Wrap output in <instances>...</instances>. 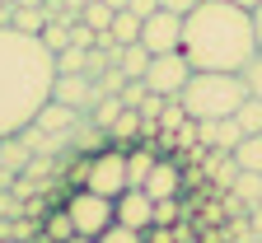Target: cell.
I'll list each match as a JSON object with an SVG mask.
<instances>
[{"label": "cell", "mask_w": 262, "mask_h": 243, "mask_svg": "<svg viewBox=\"0 0 262 243\" xmlns=\"http://www.w3.org/2000/svg\"><path fill=\"white\" fill-rule=\"evenodd\" d=\"M56 56L42 38L0 24V136H19L52 98Z\"/></svg>", "instance_id": "6da1fadb"}, {"label": "cell", "mask_w": 262, "mask_h": 243, "mask_svg": "<svg viewBox=\"0 0 262 243\" xmlns=\"http://www.w3.org/2000/svg\"><path fill=\"white\" fill-rule=\"evenodd\" d=\"M183 56L192 71H244V61L257 56L253 10L229 5V0H202L183 14Z\"/></svg>", "instance_id": "7a4b0ae2"}, {"label": "cell", "mask_w": 262, "mask_h": 243, "mask_svg": "<svg viewBox=\"0 0 262 243\" xmlns=\"http://www.w3.org/2000/svg\"><path fill=\"white\" fill-rule=\"evenodd\" d=\"M248 98L244 80L234 71H192L178 103L187 108L192 122H215V117H234V108Z\"/></svg>", "instance_id": "3957f363"}, {"label": "cell", "mask_w": 262, "mask_h": 243, "mask_svg": "<svg viewBox=\"0 0 262 243\" xmlns=\"http://www.w3.org/2000/svg\"><path fill=\"white\" fill-rule=\"evenodd\" d=\"M80 187H89V192H98V196H113V201H117V196L126 192V150L103 145V150L84 164Z\"/></svg>", "instance_id": "277c9868"}, {"label": "cell", "mask_w": 262, "mask_h": 243, "mask_svg": "<svg viewBox=\"0 0 262 243\" xmlns=\"http://www.w3.org/2000/svg\"><path fill=\"white\" fill-rule=\"evenodd\" d=\"M66 211H71V220H75V234L98 238V234H103V229L113 225V196H98V192L80 187V192H71Z\"/></svg>", "instance_id": "5b68a950"}, {"label": "cell", "mask_w": 262, "mask_h": 243, "mask_svg": "<svg viewBox=\"0 0 262 243\" xmlns=\"http://www.w3.org/2000/svg\"><path fill=\"white\" fill-rule=\"evenodd\" d=\"M187 75H192V61L183 56V47L178 52H159V56H150V65H145V84H150V94H164V98H178L183 94V84H187Z\"/></svg>", "instance_id": "8992f818"}, {"label": "cell", "mask_w": 262, "mask_h": 243, "mask_svg": "<svg viewBox=\"0 0 262 243\" xmlns=\"http://www.w3.org/2000/svg\"><path fill=\"white\" fill-rule=\"evenodd\" d=\"M141 47H145L150 56L178 52V47H183V14H173V10L145 14V19H141Z\"/></svg>", "instance_id": "52a82bcc"}, {"label": "cell", "mask_w": 262, "mask_h": 243, "mask_svg": "<svg viewBox=\"0 0 262 243\" xmlns=\"http://www.w3.org/2000/svg\"><path fill=\"white\" fill-rule=\"evenodd\" d=\"M113 220L145 234V229L155 225V201H150V192H145V187H126V192L113 201Z\"/></svg>", "instance_id": "ba28073f"}, {"label": "cell", "mask_w": 262, "mask_h": 243, "mask_svg": "<svg viewBox=\"0 0 262 243\" xmlns=\"http://www.w3.org/2000/svg\"><path fill=\"white\" fill-rule=\"evenodd\" d=\"M98 94H103V89H98V80H89L84 71H80V75H56V80H52V98L66 103V108H80V113L94 108Z\"/></svg>", "instance_id": "9c48e42d"}, {"label": "cell", "mask_w": 262, "mask_h": 243, "mask_svg": "<svg viewBox=\"0 0 262 243\" xmlns=\"http://www.w3.org/2000/svg\"><path fill=\"white\" fill-rule=\"evenodd\" d=\"M244 141V131L234 117H215V122H196V145H211V150H234Z\"/></svg>", "instance_id": "30bf717a"}, {"label": "cell", "mask_w": 262, "mask_h": 243, "mask_svg": "<svg viewBox=\"0 0 262 243\" xmlns=\"http://www.w3.org/2000/svg\"><path fill=\"white\" fill-rule=\"evenodd\" d=\"M80 108H66V103H56V98H47L42 108H38V117H33V126L38 131H52V136H71L75 126H80Z\"/></svg>", "instance_id": "8fae6325"}, {"label": "cell", "mask_w": 262, "mask_h": 243, "mask_svg": "<svg viewBox=\"0 0 262 243\" xmlns=\"http://www.w3.org/2000/svg\"><path fill=\"white\" fill-rule=\"evenodd\" d=\"M178 187H183V173H178V164H169V159H155L150 178H145V192H150V201L178 196Z\"/></svg>", "instance_id": "7c38bea8"}, {"label": "cell", "mask_w": 262, "mask_h": 243, "mask_svg": "<svg viewBox=\"0 0 262 243\" xmlns=\"http://www.w3.org/2000/svg\"><path fill=\"white\" fill-rule=\"evenodd\" d=\"M108 141H113L117 150L141 145V141H145V136H141V113H136V108H122V113H117V122L108 126Z\"/></svg>", "instance_id": "4fadbf2b"}, {"label": "cell", "mask_w": 262, "mask_h": 243, "mask_svg": "<svg viewBox=\"0 0 262 243\" xmlns=\"http://www.w3.org/2000/svg\"><path fill=\"white\" fill-rule=\"evenodd\" d=\"M155 159H159V154L150 150V141L131 145V150H126V187H145V178H150Z\"/></svg>", "instance_id": "5bb4252c"}, {"label": "cell", "mask_w": 262, "mask_h": 243, "mask_svg": "<svg viewBox=\"0 0 262 243\" xmlns=\"http://www.w3.org/2000/svg\"><path fill=\"white\" fill-rule=\"evenodd\" d=\"M103 33H108V38H113L117 47H126V42H141V19L131 14V10H117V14H113V24H108Z\"/></svg>", "instance_id": "9a60e30c"}, {"label": "cell", "mask_w": 262, "mask_h": 243, "mask_svg": "<svg viewBox=\"0 0 262 243\" xmlns=\"http://www.w3.org/2000/svg\"><path fill=\"white\" fill-rule=\"evenodd\" d=\"M10 28L33 33V38H38V33L47 28V10H42V5H14V10H10Z\"/></svg>", "instance_id": "2e32d148"}, {"label": "cell", "mask_w": 262, "mask_h": 243, "mask_svg": "<svg viewBox=\"0 0 262 243\" xmlns=\"http://www.w3.org/2000/svg\"><path fill=\"white\" fill-rule=\"evenodd\" d=\"M145 65H150V52H145L141 42H126V47L117 52V71H122L126 80H141V75H145Z\"/></svg>", "instance_id": "e0dca14e"}, {"label": "cell", "mask_w": 262, "mask_h": 243, "mask_svg": "<svg viewBox=\"0 0 262 243\" xmlns=\"http://www.w3.org/2000/svg\"><path fill=\"white\" fill-rule=\"evenodd\" d=\"M229 154H234V164H239L244 173H262V131H257V136H244Z\"/></svg>", "instance_id": "ac0fdd59"}, {"label": "cell", "mask_w": 262, "mask_h": 243, "mask_svg": "<svg viewBox=\"0 0 262 243\" xmlns=\"http://www.w3.org/2000/svg\"><path fill=\"white\" fill-rule=\"evenodd\" d=\"M117 113H122V98H117V94H98V98H94V108H89V126L108 131V126L117 122Z\"/></svg>", "instance_id": "d6986e66"}, {"label": "cell", "mask_w": 262, "mask_h": 243, "mask_svg": "<svg viewBox=\"0 0 262 243\" xmlns=\"http://www.w3.org/2000/svg\"><path fill=\"white\" fill-rule=\"evenodd\" d=\"M42 234H47L52 243H66V238L75 234V220H71V211H66V206H61V211H47V220H42Z\"/></svg>", "instance_id": "ffe728a7"}, {"label": "cell", "mask_w": 262, "mask_h": 243, "mask_svg": "<svg viewBox=\"0 0 262 243\" xmlns=\"http://www.w3.org/2000/svg\"><path fill=\"white\" fill-rule=\"evenodd\" d=\"M234 122H239L244 136H257L262 131V98H244L239 108H234Z\"/></svg>", "instance_id": "44dd1931"}, {"label": "cell", "mask_w": 262, "mask_h": 243, "mask_svg": "<svg viewBox=\"0 0 262 243\" xmlns=\"http://www.w3.org/2000/svg\"><path fill=\"white\" fill-rule=\"evenodd\" d=\"M229 192H234L244 206H257V201H262V173H244V168H239V178H234V187H229Z\"/></svg>", "instance_id": "7402d4cb"}, {"label": "cell", "mask_w": 262, "mask_h": 243, "mask_svg": "<svg viewBox=\"0 0 262 243\" xmlns=\"http://www.w3.org/2000/svg\"><path fill=\"white\" fill-rule=\"evenodd\" d=\"M38 38H42V47L56 56L61 47H71V24H66V19H47V28L38 33Z\"/></svg>", "instance_id": "603a6c76"}, {"label": "cell", "mask_w": 262, "mask_h": 243, "mask_svg": "<svg viewBox=\"0 0 262 243\" xmlns=\"http://www.w3.org/2000/svg\"><path fill=\"white\" fill-rule=\"evenodd\" d=\"M113 14H117V10L103 5V0H89V5H80V24H89L94 33H103V28L113 24Z\"/></svg>", "instance_id": "cb8c5ba5"}, {"label": "cell", "mask_w": 262, "mask_h": 243, "mask_svg": "<svg viewBox=\"0 0 262 243\" xmlns=\"http://www.w3.org/2000/svg\"><path fill=\"white\" fill-rule=\"evenodd\" d=\"M84 61H89L84 47H61V52H56V75H80Z\"/></svg>", "instance_id": "d4e9b609"}, {"label": "cell", "mask_w": 262, "mask_h": 243, "mask_svg": "<svg viewBox=\"0 0 262 243\" xmlns=\"http://www.w3.org/2000/svg\"><path fill=\"white\" fill-rule=\"evenodd\" d=\"M183 122H187V108H183L178 98H164V113H159V136H173Z\"/></svg>", "instance_id": "484cf974"}, {"label": "cell", "mask_w": 262, "mask_h": 243, "mask_svg": "<svg viewBox=\"0 0 262 243\" xmlns=\"http://www.w3.org/2000/svg\"><path fill=\"white\" fill-rule=\"evenodd\" d=\"M94 243H145V234H141V229H131V225H117V220H113V225L98 234Z\"/></svg>", "instance_id": "4316f807"}, {"label": "cell", "mask_w": 262, "mask_h": 243, "mask_svg": "<svg viewBox=\"0 0 262 243\" xmlns=\"http://www.w3.org/2000/svg\"><path fill=\"white\" fill-rule=\"evenodd\" d=\"M239 80H244L248 98H262V52H257L253 61H244V71H239Z\"/></svg>", "instance_id": "83f0119b"}, {"label": "cell", "mask_w": 262, "mask_h": 243, "mask_svg": "<svg viewBox=\"0 0 262 243\" xmlns=\"http://www.w3.org/2000/svg\"><path fill=\"white\" fill-rule=\"evenodd\" d=\"M145 94H150V84H145V80H126L117 98H122V108H141V103H145Z\"/></svg>", "instance_id": "f1b7e54d"}, {"label": "cell", "mask_w": 262, "mask_h": 243, "mask_svg": "<svg viewBox=\"0 0 262 243\" xmlns=\"http://www.w3.org/2000/svg\"><path fill=\"white\" fill-rule=\"evenodd\" d=\"M94 42H98V33H94L89 24H80V19H75V24H71V47H84V52H89Z\"/></svg>", "instance_id": "f546056e"}, {"label": "cell", "mask_w": 262, "mask_h": 243, "mask_svg": "<svg viewBox=\"0 0 262 243\" xmlns=\"http://www.w3.org/2000/svg\"><path fill=\"white\" fill-rule=\"evenodd\" d=\"M173 220H178V196L155 201V225H173Z\"/></svg>", "instance_id": "4dcf8cb0"}, {"label": "cell", "mask_w": 262, "mask_h": 243, "mask_svg": "<svg viewBox=\"0 0 262 243\" xmlns=\"http://www.w3.org/2000/svg\"><path fill=\"white\" fill-rule=\"evenodd\" d=\"M173 145H196V122H192V117L173 131Z\"/></svg>", "instance_id": "1f68e13d"}, {"label": "cell", "mask_w": 262, "mask_h": 243, "mask_svg": "<svg viewBox=\"0 0 262 243\" xmlns=\"http://www.w3.org/2000/svg\"><path fill=\"white\" fill-rule=\"evenodd\" d=\"M126 10L136 14V19H145V14H155V10H159V0H126Z\"/></svg>", "instance_id": "d6a6232c"}, {"label": "cell", "mask_w": 262, "mask_h": 243, "mask_svg": "<svg viewBox=\"0 0 262 243\" xmlns=\"http://www.w3.org/2000/svg\"><path fill=\"white\" fill-rule=\"evenodd\" d=\"M145 243H173L169 225H150V229H145Z\"/></svg>", "instance_id": "836d02e7"}, {"label": "cell", "mask_w": 262, "mask_h": 243, "mask_svg": "<svg viewBox=\"0 0 262 243\" xmlns=\"http://www.w3.org/2000/svg\"><path fill=\"white\" fill-rule=\"evenodd\" d=\"M196 5H202V0H159V10H173V14H187Z\"/></svg>", "instance_id": "e575fe53"}, {"label": "cell", "mask_w": 262, "mask_h": 243, "mask_svg": "<svg viewBox=\"0 0 262 243\" xmlns=\"http://www.w3.org/2000/svg\"><path fill=\"white\" fill-rule=\"evenodd\" d=\"M248 229L262 238V201H257V206H248Z\"/></svg>", "instance_id": "d590c367"}, {"label": "cell", "mask_w": 262, "mask_h": 243, "mask_svg": "<svg viewBox=\"0 0 262 243\" xmlns=\"http://www.w3.org/2000/svg\"><path fill=\"white\" fill-rule=\"evenodd\" d=\"M253 33H257V52H262V0L253 5Z\"/></svg>", "instance_id": "8d00e7d4"}, {"label": "cell", "mask_w": 262, "mask_h": 243, "mask_svg": "<svg viewBox=\"0 0 262 243\" xmlns=\"http://www.w3.org/2000/svg\"><path fill=\"white\" fill-rule=\"evenodd\" d=\"M66 243H94V238H84V234H71V238H66Z\"/></svg>", "instance_id": "74e56055"}, {"label": "cell", "mask_w": 262, "mask_h": 243, "mask_svg": "<svg viewBox=\"0 0 262 243\" xmlns=\"http://www.w3.org/2000/svg\"><path fill=\"white\" fill-rule=\"evenodd\" d=\"M229 5H244V10H253V5H257V0H229Z\"/></svg>", "instance_id": "f35d334b"}, {"label": "cell", "mask_w": 262, "mask_h": 243, "mask_svg": "<svg viewBox=\"0 0 262 243\" xmlns=\"http://www.w3.org/2000/svg\"><path fill=\"white\" fill-rule=\"evenodd\" d=\"M103 5H113V10H126V0H103Z\"/></svg>", "instance_id": "ab89813d"}, {"label": "cell", "mask_w": 262, "mask_h": 243, "mask_svg": "<svg viewBox=\"0 0 262 243\" xmlns=\"http://www.w3.org/2000/svg\"><path fill=\"white\" fill-rule=\"evenodd\" d=\"M248 243H262V238H257V234H253V238H248Z\"/></svg>", "instance_id": "60d3db41"}]
</instances>
